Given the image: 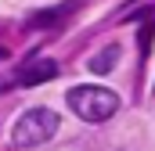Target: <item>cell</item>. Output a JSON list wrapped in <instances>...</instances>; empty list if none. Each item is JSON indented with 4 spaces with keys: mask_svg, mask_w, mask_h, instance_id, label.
<instances>
[{
    "mask_svg": "<svg viewBox=\"0 0 155 151\" xmlns=\"http://www.w3.org/2000/svg\"><path fill=\"white\" fill-rule=\"evenodd\" d=\"M116 61H119V43H108L101 54H94V58H90V72L105 76V72H112V69H116Z\"/></svg>",
    "mask_w": 155,
    "mask_h": 151,
    "instance_id": "cell-4",
    "label": "cell"
},
{
    "mask_svg": "<svg viewBox=\"0 0 155 151\" xmlns=\"http://www.w3.org/2000/svg\"><path fill=\"white\" fill-rule=\"evenodd\" d=\"M54 133H58V115L51 112V108H29V112L15 122L11 144L15 148H36L43 140H51Z\"/></svg>",
    "mask_w": 155,
    "mask_h": 151,
    "instance_id": "cell-2",
    "label": "cell"
},
{
    "mask_svg": "<svg viewBox=\"0 0 155 151\" xmlns=\"http://www.w3.org/2000/svg\"><path fill=\"white\" fill-rule=\"evenodd\" d=\"M54 76H58V65H54L51 58H33L29 65L18 69L15 79H18L22 86H40V83H47V79H54Z\"/></svg>",
    "mask_w": 155,
    "mask_h": 151,
    "instance_id": "cell-3",
    "label": "cell"
},
{
    "mask_svg": "<svg viewBox=\"0 0 155 151\" xmlns=\"http://www.w3.org/2000/svg\"><path fill=\"white\" fill-rule=\"evenodd\" d=\"M69 108L87 122H105V119L116 115L119 97L105 86H72L69 90Z\"/></svg>",
    "mask_w": 155,
    "mask_h": 151,
    "instance_id": "cell-1",
    "label": "cell"
}]
</instances>
